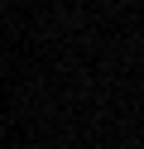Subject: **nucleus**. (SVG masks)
Returning a JSON list of instances; mask_svg holds the SVG:
<instances>
[]
</instances>
